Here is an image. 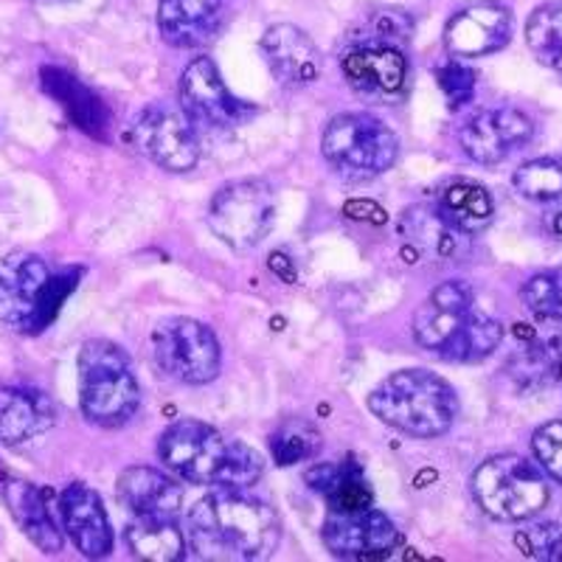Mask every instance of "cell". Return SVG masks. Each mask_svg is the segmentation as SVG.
Here are the masks:
<instances>
[{"label": "cell", "instance_id": "cell-34", "mask_svg": "<svg viewBox=\"0 0 562 562\" xmlns=\"http://www.w3.org/2000/svg\"><path fill=\"white\" fill-rule=\"evenodd\" d=\"M439 88L445 90L450 108H461L473 99L475 93V70H470L467 65H461L459 59H450L439 68Z\"/></svg>", "mask_w": 562, "mask_h": 562}, {"label": "cell", "instance_id": "cell-6", "mask_svg": "<svg viewBox=\"0 0 562 562\" xmlns=\"http://www.w3.org/2000/svg\"><path fill=\"white\" fill-rule=\"evenodd\" d=\"M79 405L99 428H122L140 405L138 380L122 346L88 340L79 351Z\"/></svg>", "mask_w": 562, "mask_h": 562}, {"label": "cell", "instance_id": "cell-14", "mask_svg": "<svg viewBox=\"0 0 562 562\" xmlns=\"http://www.w3.org/2000/svg\"><path fill=\"white\" fill-rule=\"evenodd\" d=\"M324 543L333 554L363 560V557L389 554L400 543V531L391 524L389 515L371 506L355 512L329 509L324 524Z\"/></svg>", "mask_w": 562, "mask_h": 562}, {"label": "cell", "instance_id": "cell-16", "mask_svg": "<svg viewBox=\"0 0 562 562\" xmlns=\"http://www.w3.org/2000/svg\"><path fill=\"white\" fill-rule=\"evenodd\" d=\"M63 526L79 551L90 560L108 557L113 551V529L102 498L88 484H70L59 495Z\"/></svg>", "mask_w": 562, "mask_h": 562}, {"label": "cell", "instance_id": "cell-22", "mask_svg": "<svg viewBox=\"0 0 562 562\" xmlns=\"http://www.w3.org/2000/svg\"><path fill=\"white\" fill-rule=\"evenodd\" d=\"M119 498L138 518H175L183 506V490L153 467H130L119 475Z\"/></svg>", "mask_w": 562, "mask_h": 562}, {"label": "cell", "instance_id": "cell-33", "mask_svg": "<svg viewBox=\"0 0 562 562\" xmlns=\"http://www.w3.org/2000/svg\"><path fill=\"white\" fill-rule=\"evenodd\" d=\"M537 461L546 473L562 484V422H549L543 428H537L535 439H531Z\"/></svg>", "mask_w": 562, "mask_h": 562}, {"label": "cell", "instance_id": "cell-30", "mask_svg": "<svg viewBox=\"0 0 562 562\" xmlns=\"http://www.w3.org/2000/svg\"><path fill=\"white\" fill-rule=\"evenodd\" d=\"M524 304L540 318L562 321V268L531 276L520 290Z\"/></svg>", "mask_w": 562, "mask_h": 562}, {"label": "cell", "instance_id": "cell-26", "mask_svg": "<svg viewBox=\"0 0 562 562\" xmlns=\"http://www.w3.org/2000/svg\"><path fill=\"white\" fill-rule=\"evenodd\" d=\"M127 546L138 560L175 562L186 557V535L172 518H138L127 529Z\"/></svg>", "mask_w": 562, "mask_h": 562}, {"label": "cell", "instance_id": "cell-7", "mask_svg": "<svg viewBox=\"0 0 562 562\" xmlns=\"http://www.w3.org/2000/svg\"><path fill=\"white\" fill-rule=\"evenodd\" d=\"M473 495L495 520H526L549 504V484L520 456H492L473 473Z\"/></svg>", "mask_w": 562, "mask_h": 562}, {"label": "cell", "instance_id": "cell-23", "mask_svg": "<svg viewBox=\"0 0 562 562\" xmlns=\"http://www.w3.org/2000/svg\"><path fill=\"white\" fill-rule=\"evenodd\" d=\"M0 492H3V501H7L9 512H12L14 524L23 529V535L40 551H45V554L63 551V535H59L52 512H48V504H45L43 492L37 486L23 479H7Z\"/></svg>", "mask_w": 562, "mask_h": 562}, {"label": "cell", "instance_id": "cell-1", "mask_svg": "<svg viewBox=\"0 0 562 562\" xmlns=\"http://www.w3.org/2000/svg\"><path fill=\"white\" fill-rule=\"evenodd\" d=\"M279 535V515L243 490L220 486L189 512V546L203 560H262Z\"/></svg>", "mask_w": 562, "mask_h": 562}, {"label": "cell", "instance_id": "cell-8", "mask_svg": "<svg viewBox=\"0 0 562 562\" xmlns=\"http://www.w3.org/2000/svg\"><path fill=\"white\" fill-rule=\"evenodd\" d=\"M324 158L349 178H374L394 167L400 140L394 130L369 113L335 115L321 138Z\"/></svg>", "mask_w": 562, "mask_h": 562}, {"label": "cell", "instance_id": "cell-10", "mask_svg": "<svg viewBox=\"0 0 562 562\" xmlns=\"http://www.w3.org/2000/svg\"><path fill=\"white\" fill-rule=\"evenodd\" d=\"M276 223V200L262 180L223 186L209 205L211 231L231 248H254Z\"/></svg>", "mask_w": 562, "mask_h": 562}, {"label": "cell", "instance_id": "cell-2", "mask_svg": "<svg viewBox=\"0 0 562 562\" xmlns=\"http://www.w3.org/2000/svg\"><path fill=\"white\" fill-rule=\"evenodd\" d=\"M414 335L419 346L441 360L475 363L498 349L504 329L498 321L475 310L470 284L445 281L416 310Z\"/></svg>", "mask_w": 562, "mask_h": 562}, {"label": "cell", "instance_id": "cell-21", "mask_svg": "<svg viewBox=\"0 0 562 562\" xmlns=\"http://www.w3.org/2000/svg\"><path fill=\"white\" fill-rule=\"evenodd\" d=\"M223 0H158L160 37L175 48H198L220 26Z\"/></svg>", "mask_w": 562, "mask_h": 562}, {"label": "cell", "instance_id": "cell-3", "mask_svg": "<svg viewBox=\"0 0 562 562\" xmlns=\"http://www.w3.org/2000/svg\"><path fill=\"white\" fill-rule=\"evenodd\" d=\"M158 456L169 470L192 484L245 490L262 479V459L256 450L194 419L175 422L164 430Z\"/></svg>", "mask_w": 562, "mask_h": 562}, {"label": "cell", "instance_id": "cell-31", "mask_svg": "<svg viewBox=\"0 0 562 562\" xmlns=\"http://www.w3.org/2000/svg\"><path fill=\"white\" fill-rule=\"evenodd\" d=\"M515 546L531 560H562V524H531L515 535Z\"/></svg>", "mask_w": 562, "mask_h": 562}, {"label": "cell", "instance_id": "cell-17", "mask_svg": "<svg viewBox=\"0 0 562 562\" xmlns=\"http://www.w3.org/2000/svg\"><path fill=\"white\" fill-rule=\"evenodd\" d=\"M346 82L360 93L371 97H389L405 85L408 63L396 45L358 43L340 59Z\"/></svg>", "mask_w": 562, "mask_h": 562}, {"label": "cell", "instance_id": "cell-19", "mask_svg": "<svg viewBox=\"0 0 562 562\" xmlns=\"http://www.w3.org/2000/svg\"><path fill=\"white\" fill-rule=\"evenodd\" d=\"M262 54L270 74L281 85L299 88V85H310L318 79V48L301 29L288 26V23L268 29L262 37Z\"/></svg>", "mask_w": 562, "mask_h": 562}, {"label": "cell", "instance_id": "cell-5", "mask_svg": "<svg viewBox=\"0 0 562 562\" xmlns=\"http://www.w3.org/2000/svg\"><path fill=\"white\" fill-rule=\"evenodd\" d=\"M369 408L391 428L419 439H434L448 434L456 422L459 396L434 371L403 369L371 391Z\"/></svg>", "mask_w": 562, "mask_h": 562}, {"label": "cell", "instance_id": "cell-28", "mask_svg": "<svg viewBox=\"0 0 562 562\" xmlns=\"http://www.w3.org/2000/svg\"><path fill=\"white\" fill-rule=\"evenodd\" d=\"M321 450V434L310 422L290 419L270 436V453L281 467L315 459Z\"/></svg>", "mask_w": 562, "mask_h": 562}, {"label": "cell", "instance_id": "cell-9", "mask_svg": "<svg viewBox=\"0 0 562 562\" xmlns=\"http://www.w3.org/2000/svg\"><path fill=\"white\" fill-rule=\"evenodd\" d=\"M153 355L167 378L186 385H205L220 374V344L203 321L167 318L155 326Z\"/></svg>", "mask_w": 562, "mask_h": 562}, {"label": "cell", "instance_id": "cell-27", "mask_svg": "<svg viewBox=\"0 0 562 562\" xmlns=\"http://www.w3.org/2000/svg\"><path fill=\"white\" fill-rule=\"evenodd\" d=\"M526 43L540 63L562 74V0H551L531 12Z\"/></svg>", "mask_w": 562, "mask_h": 562}, {"label": "cell", "instance_id": "cell-32", "mask_svg": "<svg viewBox=\"0 0 562 562\" xmlns=\"http://www.w3.org/2000/svg\"><path fill=\"white\" fill-rule=\"evenodd\" d=\"M369 34H366L363 43H378V45H405L414 32V23H411L408 14L403 9H380L369 18L366 23Z\"/></svg>", "mask_w": 562, "mask_h": 562}, {"label": "cell", "instance_id": "cell-29", "mask_svg": "<svg viewBox=\"0 0 562 562\" xmlns=\"http://www.w3.org/2000/svg\"><path fill=\"white\" fill-rule=\"evenodd\" d=\"M515 189L537 203L562 198V164L551 158L529 160L515 172Z\"/></svg>", "mask_w": 562, "mask_h": 562}, {"label": "cell", "instance_id": "cell-13", "mask_svg": "<svg viewBox=\"0 0 562 562\" xmlns=\"http://www.w3.org/2000/svg\"><path fill=\"white\" fill-rule=\"evenodd\" d=\"M535 133V124L526 113L515 108L481 110L470 115L461 127L459 140L467 158L475 164H501Z\"/></svg>", "mask_w": 562, "mask_h": 562}, {"label": "cell", "instance_id": "cell-35", "mask_svg": "<svg viewBox=\"0 0 562 562\" xmlns=\"http://www.w3.org/2000/svg\"><path fill=\"white\" fill-rule=\"evenodd\" d=\"M549 228H551V231H554L557 237H560V239H562V211H557L554 217H551V220H549Z\"/></svg>", "mask_w": 562, "mask_h": 562}, {"label": "cell", "instance_id": "cell-24", "mask_svg": "<svg viewBox=\"0 0 562 562\" xmlns=\"http://www.w3.org/2000/svg\"><path fill=\"white\" fill-rule=\"evenodd\" d=\"M307 484L329 501L333 512H355L371 506V490L358 461L313 467L307 473Z\"/></svg>", "mask_w": 562, "mask_h": 562}, {"label": "cell", "instance_id": "cell-25", "mask_svg": "<svg viewBox=\"0 0 562 562\" xmlns=\"http://www.w3.org/2000/svg\"><path fill=\"white\" fill-rule=\"evenodd\" d=\"M492 198L473 180H456L439 194V217L461 234H479L492 220Z\"/></svg>", "mask_w": 562, "mask_h": 562}, {"label": "cell", "instance_id": "cell-18", "mask_svg": "<svg viewBox=\"0 0 562 562\" xmlns=\"http://www.w3.org/2000/svg\"><path fill=\"white\" fill-rule=\"evenodd\" d=\"M57 422L54 403L43 391L26 385L0 389V445L18 448L48 434Z\"/></svg>", "mask_w": 562, "mask_h": 562}, {"label": "cell", "instance_id": "cell-11", "mask_svg": "<svg viewBox=\"0 0 562 562\" xmlns=\"http://www.w3.org/2000/svg\"><path fill=\"white\" fill-rule=\"evenodd\" d=\"M135 144L167 172H189L200 158L194 122L183 108L178 110L172 104H149L135 119Z\"/></svg>", "mask_w": 562, "mask_h": 562}, {"label": "cell", "instance_id": "cell-4", "mask_svg": "<svg viewBox=\"0 0 562 562\" xmlns=\"http://www.w3.org/2000/svg\"><path fill=\"white\" fill-rule=\"evenodd\" d=\"M79 268L52 270L29 250L0 259V324L23 335H40L54 324L68 295L77 290Z\"/></svg>", "mask_w": 562, "mask_h": 562}, {"label": "cell", "instance_id": "cell-12", "mask_svg": "<svg viewBox=\"0 0 562 562\" xmlns=\"http://www.w3.org/2000/svg\"><path fill=\"white\" fill-rule=\"evenodd\" d=\"M180 108L194 124H203L211 130L237 127L250 113L237 97H231L217 65L209 57H198L194 63L186 65L183 77H180Z\"/></svg>", "mask_w": 562, "mask_h": 562}, {"label": "cell", "instance_id": "cell-20", "mask_svg": "<svg viewBox=\"0 0 562 562\" xmlns=\"http://www.w3.org/2000/svg\"><path fill=\"white\" fill-rule=\"evenodd\" d=\"M40 85L59 108L65 110L70 122L77 124L82 133L93 135V138H108L110 130V113L104 108L102 99L88 88V85L79 82L74 74H68L65 68L57 65H45L40 68Z\"/></svg>", "mask_w": 562, "mask_h": 562}, {"label": "cell", "instance_id": "cell-15", "mask_svg": "<svg viewBox=\"0 0 562 562\" xmlns=\"http://www.w3.org/2000/svg\"><path fill=\"white\" fill-rule=\"evenodd\" d=\"M512 37V12L495 0H481L453 14L445 29V45L453 57H484L501 52Z\"/></svg>", "mask_w": 562, "mask_h": 562}]
</instances>
